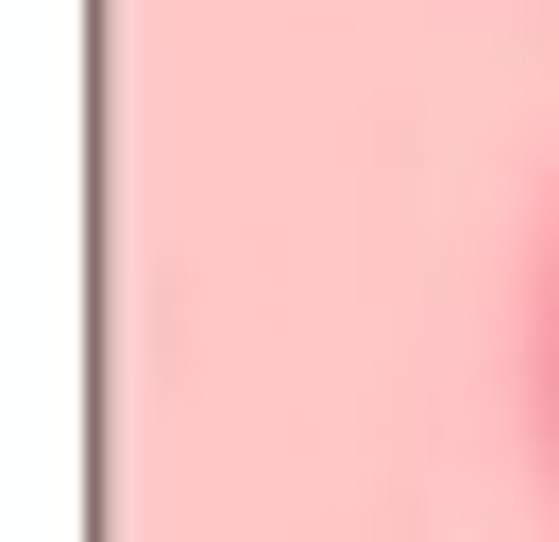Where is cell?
Wrapping results in <instances>:
<instances>
[{"label": "cell", "mask_w": 559, "mask_h": 542, "mask_svg": "<svg viewBox=\"0 0 559 542\" xmlns=\"http://www.w3.org/2000/svg\"><path fill=\"white\" fill-rule=\"evenodd\" d=\"M525 458H543V508H559V203H543V255H525Z\"/></svg>", "instance_id": "6da1fadb"}]
</instances>
